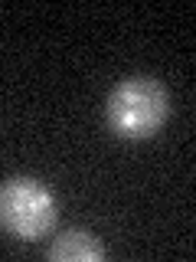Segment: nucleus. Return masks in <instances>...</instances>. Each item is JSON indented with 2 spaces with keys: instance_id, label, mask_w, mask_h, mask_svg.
I'll use <instances>...</instances> for the list:
<instances>
[{
  "instance_id": "nucleus-1",
  "label": "nucleus",
  "mask_w": 196,
  "mask_h": 262,
  "mask_svg": "<svg viewBox=\"0 0 196 262\" xmlns=\"http://www.w3.org/2000/svg\"><path fill=\"white\" fill-rule=\"evenodd\" d=\"M167 89L151 76H131L118 82L108 95V105H105L108 128L125 141H144V138L157 135L167 121Z\"/></svg>"
},
{
  "instance_id": "nucleus-2",
  "label": "nucleus",
  "mask_w": 196,
  "mask_h": 262,
  "mask_svg": "<svg viewBox=\"0 0 196 262\" xmlns=\"http://www.w3.org/2000/svg\"><path fill=\"white\" fill-rule=\"evenodd\" d=\"M56 223L53 190L33 177H13L0 187V226L16 239H43Z\"/></svg>"
},
{
  "instance_id": "nucleus-3",
  "label": "nucleus",
  "mask_w": 196,
  "mask_h": 262,
  "mask_svg": "<svg viewBox=\"0 0 196 262\" xmlns=\"http://www.w3.org/2000/svg\"><path fill=\"white\" fill-rule=\"evenodd\" d=\"M46 256L56 262H98L105 256V246L92 233H85V229H69V233H62L49 246Z\"/></svg>"
}]
</instances>
